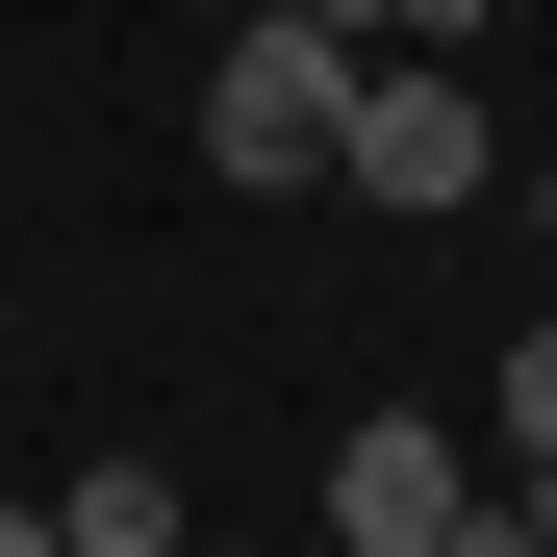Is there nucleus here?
<instances>
[{"mask_svg": "<svg viewBox=\"0 0 557 557\" xmlns=\"http://www.w3.org/2000/svg\"><path fill=\"white\" fill-rule=\"evenodd\" d=\"M330 127H355V26L253 0V26L203 51V177H228V203H305V177H330Z\"/></svg>", "mask_w": 557, "mask_h": 557, "instance_id": "nucleus-1", "label": "nucleus"}, {"mask_svg": "<svg viewBox=\"0 0 557 557\" xmlns=\"http://www.w3.org/2000/svg\"><path fill=\"white\" fill-rule=\"evenodd\" d=\"M330 177L355 203H406V228H456L507 177V127H482V76H406V51H355V127H330Z\"/></svg>", "mask_w": 557, "mask_h": 557, "instance_id": "nucleus-2", "label": "nucleus"}, {"mask_svg": "<svg viewBox=\"0 0 557 557\" xmlns=\"http://www.w3.org/2000/svg\"><path fill=\"white\" fill-rule=\"evenodd\" d=\"M330 532H355V557H456V532H482L456 431H431V406H355V431H330Z\"/></svg>", "mask_w": 557, "mask_h": 557, "instance_id": "nucleus-3", "label": "nucleus"}, {"mask_svg": "<svg viewBox=\"0 0 557 557\" xmlns=\"http://www.w3.org/2000/svg\"><path fill=\"white\" fill-rule=\"evenodd\" d=\"M51 532H76V557H177V482H152V456H76Z\"/></svg>", "mask_w": 557, "mask_h": 557, "instance_id": "nucleus-4", "label": "nucleus"}, {"mask_svg": "<svg viewBox=\"0 0 557 557\" xmlns=\"http://www.w3.org/2000/svg\"><path fill=\"white\" fill-rule=\"evenodd\" d=\"M482 406H507V456H557V305L507 330V381H482Z\"/></svg>", "mask_w": 557, "mask_h": 557, "instance_id": "nucleus-5", "label": "nucleus"}, {"mask_svg": "<svg viewBox=\"0 0 557 557\" xmlns=\"http://www.w3.org/2000/svg\"><path fill=\"white\" fill-rule=\"evenodd\" d=\"M305 26H355V51H456L482 0H305Z\"/></svg>", "mask_w": 557, "mask_h": 557, "instance_id": "nucleus-6", "label": "nucleus"}]
</instances>
